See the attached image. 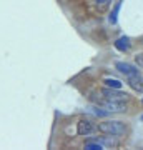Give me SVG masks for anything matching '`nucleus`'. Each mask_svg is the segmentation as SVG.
Segmentation results:
<instances>
[{
	"label": "nucleus",
	"mask_w": 143,
	"mask_h": 150,
	"mask_svg": "<svg viewBox=\"0 0 143 150\" xmlns=\"http://www.w3.org/2000/svg\"><path fill=\"white\" fill-rule=\"evenodd\" d=\"M98 130L105 135H111V137H122L127 132L125 123L120 120H105V122L98 123Z\"/></svg>",
	"instance_id": "nucleus-1"
},
{
	"label": "nucleus",
	"mask_w": 143,
	"mask_h": 150,
	"mask_svg": "<svg viewBox=\"0 0 143 150\" xmlns=\"http://www.w3.org/2000/svg\"><path fill=\"white\" fill-rule=\"evenodd\" d=\"M101 95L108 98V100H120V102H128L130 100V95L127 92H122L120 88H111V87H105L101 90Z\"/></svg>",
	"instance_id": "nucleus-2"
},
{
	"label": "nucleus",
	"mask_w": 143,
	"mask_h": 150,
	"mask_svg": "<svg viewBox=\"0 0 143 150\" xmlns=\"http://www.w3.org/2000/svg\"><path fill=\"white\" fill-rule=\"evenodd\" d=\"M100 105L110 113H122V112L127 110V102H120V100H108V98H103Z\"/></svg>",
	"instance_id": "nucleus-3"
},
{
	"label": "nucleus",
	"mask_w": 143,
	"mask_h": 150,
	"mask_svg": "<svg viewBox=\"0 0 143 150\" xmlns=\"http://www.w3.org/2000/svg\"><path fill=\"white\" fill-rule=\"evenodd\" d=\"M93 130H95V123H93L92 118H80L78 123H77V132H78V135L87 137V135H90Z\"/></svg>",
	"instance_id": "nucleus-4"
},
{
	"label": "nucleus",
	"mask_w": 143,
	"mask_h": 150,
	"mask_svg": "<svg viewBox=\"0 0 143 150\" xmlns=\"http://www.w3.org/2000/svg\"><path fill=\"white\" fill-rule=\"evenodd\" d=\"M115 67H117L118 72H122V74L127 75V77H132V75H138V74H140L137 67H133L132 64H127V62H117Z\"/></svg>",
	"instance_id": "nucleus-5"
},
{
	"label": "nucleus",
	"mask_w": 143,
	"mask_h": 150,
	"mask_svg": "<svg viewBox=\"0 0 143 150\" xmlns=\"http://www.w3.org/2000/svg\"><path fill=\"white\" fill-rule=\"evenodd\" d=\"M128 80L127 83L130 87H132L135 92H138V93H143V77L140 74L138 75H132V77H127Z\"/></svg>",
	"instance_id": "nucleus-6"
},
{
	"label": "nucleus",
	"mask_w": 143,
	"mask_h": 150,
	"mask_svg": "<svg viewBox=\"0 0 143 150\" xmlns=\"http://www.w3.org/2000/svg\"><path fill=\"white\" fill-rule=\"evenodd\" d=\"M115 48L120 50V52H127L128 48H130V38L128 37H120L115 42Z\"/></svg>",
	"instance_id": "nucleus-7"
},
{
	"label": "nucleus",
	"mask_w": 143,
	"mask_h": 150,
	"mask_svg": "<svg viewBox=\"0 0 143 150\" xmlns=\"http://www.w3.org/2000/svg\"><path fill=\"white\" fill-rule=\"evenodd\" d=\"M97 142H100L103 147H117V142L111 139V135H108V137H101V139H97Z\"/></svg>",
	"instance_id": "nucleus-8"
},
{
	"label": "nucleus",
	"mask_w": 143,
	"mask_h": 150,
	"mask_svg": "<svg viewBox=\"0 0 143 150\" xmlns=\"http://www.w3.org/2000/svg\"><path fill=\"white\" fill-rule=\"evenodd\" d=\"M105 85L111 87V88H122V82L117 79H105Z\"/></svg>",
	"instance_id": "nucleus-9"
},
{
	"label": "nucleus",
	"mask_w": 143,
	"mask_h": 150,
	"mask_svg": "<svg viewBox=\"0 0 143 150\" xmlns=\"http://www.w3.org/2000/svg\"><path fill=\"white\" fill-rule=\"evenodd\" d=\"M85 149L87 150H103V145L100 142H88V144L85 145Z\"/></svg>",
	"instance_id": "nucleus-10"
},
{
	"label": "nucleus",
	"mask_w": 143,
	"mask_h": 150,
	"mask_svg": "<svg viewBox=\"0 0 143 150\" xmlns=\"http://www.w3.org/2000/svg\"><path fill=\"white\" fill-rule=\"evenodd\" d=\"M118 10H120V4H117L115 10L111 12V15H110V22H111V23H117V13H118Z\"/></svg>",
	"instance_id": "nucleus-11"
},
{
	"label": "nucleus",
	"mask_w": 143,
	"mask_h": 150,
	"mask_svg": "<svg viewBox=\"0 0 143 150\" xmlns=\"http://www.w3.org/2000/svg\"><path fill=\"white\" fill-rule=\"evenodd\" d=\"M135 64H137L138 69H143V54L135 55Z\"/></svg>",
	"instance_id": "nucleus-12"
},
{
	"label": "nucleus",
	"mask_w": 143,
	"mask_h": 150,
	"mask_svg": "<svg viewBox=\"0 0 143 150\" xmlns=\"http://www.w3.org/2000/svg\"><path fill=\"white\" fill-rule=\"evenodd\" d=\"M93 112H95L98 117H105V115H108V113H110V112H106V110H100V108H95Z\"/></svg>",
	"instance_id": "nucleus-13"
},
{
	"label": "nucleus",
	"mask_w": 143,
	"mask_h": 150,
	"mask_svg": "<svg viewBox=\"0 0 143 150\" xmlns=\"http://www.w3.org/2000/svg\"><path fill=\"white\" fill-rule=\"evenodd\" d=\"M108 2H111V0H97V5H105Z\"/></svg>",
	"instance_id": "nucleus-14"
},
{
	"label": "nucleus",
	"mask_w": 143,
	"mask_h": 150,
	"mask_svg": "<svg viewBox=\"0 0 143 150\" xmlns=\"http://www.w3.org/2000/svg\"><path fill=\"white\" fill-rule=\"evenodd\" d=\"M142 120H143V115H142Z\"/></svg>",
	"instance_id": "nucleus-15"
},
{
	"label": "nucleus",
	"mask_w": 143,
	"mask_h": 150,
	"mask_svg": "<svg viewBox=\"0 0 143 150\" xmlns=\"http://www.w3.org/2000/svg\"><path fill=\"white\" fill-rule=\"evenodd\" d=\"M142 102H143V100H142Z\"/></svg>",
	"instance_id": "nucleus-16"
}]
</instances>
